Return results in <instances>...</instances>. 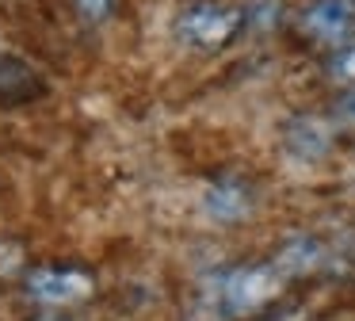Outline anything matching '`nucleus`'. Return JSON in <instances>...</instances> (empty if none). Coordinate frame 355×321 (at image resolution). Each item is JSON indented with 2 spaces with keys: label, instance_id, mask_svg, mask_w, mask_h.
Here are the masks:
<instances>
[{
  "label": "nucleus",
  "instance_id": "5",
  "mask_svg": "<svg viewBox=\"0 0 355 321\" xmlns=\"http://www.w3.org/2000/svg\"><path fill=\"white\" fill-rule=\"evenodd\" d=\"M283 145L298 160H321L332 149V130L317 115H298L283 126Z\"/></svg>",
  "mask_w": 355,
  "mask_h": 321
},
{
  "label": "nucleus",
  "instance_id": "2",
  "mask_svg": "<svg viewBox=\"0 0 355 321\" xmlns=\"http://www.w3.org/2000/svg\"><path fill=\"white\" fill-rule=\"evenodd\" d=\"M245 23H248V15L241 8L199 0V4H187L176 15V38L184 46H195V50H222L225 42L237 38V31Z\"/></svg>",
  "mask_w": 355,
  "mask_h": 321
},
{
  "label": "nucleus",
  "instance_id": "7",
  "mask_svg": "<svg viewBox=\"0 0 355 321\" xmlns=\"http://www.w3.org/2000/svg\"><path fill=\"white\" fill-rule=\"evenodd\" d=\"M39 92L42 84L31 65H24L19 58H0V104H24Z\"/></svg>",
  "mask_w": 355,
  "mask_h": 321
},
{
  "label": "nucleus",
  "instance_id": "1",
  "mask_svg": "<svg viewBox=\"0 0 355 321\" xmlns=\"http://www.w3.org/2000/svg\"><path fill=\"white\" fill-rule=\"evenodd\" d=\"M286 275L275 264H245L230 268L214 279V290H207L218 318H248L260 313L271 298H279Z\"/></svg>",
  "mask_w": 355,
  "mask_h": 321
},
{
  "label": "nucleus",
  "instance_id": "12",
  "mask_svg": "<svg viewBox=\"0 0 355 321\" xmlns=\"http://www.w3.org/2000/svg\"><path fill=\"white\" fill-rule=\"evenodd\" d=\"M42 321H69V318H42Z\"/></svg>",
  "mask_w": 355,
  "mask_h": 321
},
{
  "label": "nucleus",
  "instance_id": "8",
  "mask_svg": "<svg viewBox=\"0 0 355 321\" xmlns=\"http://www.w3.org/2000/svg\"><path fill=\"white\" fill-rule=\"evenodd\" d=\"M321 256L324 252L313 237H294V241H286L283 249H279V256L271 260V264L291 279V275H306V272H313V268H321Z\"/></svg>",
  "mask_w": 355,
  "mask_h": 321
},
{
  "label": "nucleus",
  "instance_id": "11",
  "mask_svg": "<svg viewBox=\"0 0 355 321\" xmlns=\"http://www.w3.org/2000/svg\"><path fill=\"white\" fill-rule=\"evenodd\" d=\"M336 111H340V119H344V122H352V126H355V92H352V96L340 99Z\"/></svg>",
  "mask_w": 355,
  "mask_h": 321
},
{
  "label": "nucleus",
  "instance_id": "9",
  "mask_svg": "<svg viewBox=\"0 0 355 321\" xmlns=\"http://www.w3.org/2000/svg\"><path fill=\"white\" fill-rule=\"evenodd\" d=\"M73 8H77V15L85 23H107L111 12H115V0H73Z\"/></svg>",
  "mask_w": 355,
  "mask_h": 321
},
{
  "label": "nucleus",
  "instance_id": "6",
  "mask_svg": "<svg viewBox=\"0 0 355 321\" xmlns=\"http://www.w3.org/2000/svg\"><path fill=\"white\" fill-rule=\"evenodd\" d=\"M202 206H207V214L214 222H241V218H248V211H252V191H248L241 180H218L214 188L207 191Z\"/></svg>",
  "mask_w": 355,
  "mask_h": 321
},
{
  "label": "nucleus",
  "instance_id": "10",
  "mask_svg": "<svg viewBox=\"0 0 355 321\" xmlns=\"http://www.w3.org/2000/svg\"><path fill=\"white\" fill-rule=\"evenodd\" d=\"M329 73L340 81H355V46H340L336 58L329 61Z\"/></svg>",
  "mask_w": 355,
  "mask_h": 321
},
{
  "label": "nucleus",
  "instance_id": "3",
  "mask_svg": "<svg viewBox=\"0 0 355 321\" xmlns=\"http://www.w3.org/2000/svg\"><path fill=\"white\" fill-rule=\"evenodd\" d=\"M27 295L42 306H73L92 295V275L80 268H35L27 275Z\"/></svg>",
  "mask_w": 355,
  "mask_h": 321
},
{
  "label": "nucleus",
  "instance_id": "4",
  "mask_svg": "<svg viewBox=\"0 0 355 321\" xmlns=\"http://www.w3.org/2000/svg\"><path fill=\"white\" fill-rule=\"evenodd\" d=\"M355 27V0H313L302 12V31L321 42H344Z\"/></svg>",
  "mask_w": 355,
  "mask_h": 321
}]
</instances>
